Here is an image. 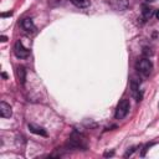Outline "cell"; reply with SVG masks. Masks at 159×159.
I'll return each mask as SVG.
<instances>
[{
    "label": "cell",
    "instance_id": "cell-8",
    "mask_svg": "<svg viewBox=\"0 0 159 159\" xmlns=\"http://www.w3.org/2000/svg\"><path fill=\"white\" fill-rule=\"evenodd\" d=\"M17 77H19V81L24 84L25 83V80H26V70H25V67H22V66H19L17 67Z\"/></svg>",
    "mask_w": 159,
    "mask_h": 159
},
{
    "label": "cell",
    "instance_id": "cell-6",
    "mask_svg": "<svg viewBox=\"0 0 159 159\" xmlns=\"http://www.w3.org/2000/svg\"><path fill=\"white\" fill-rule=\"evenodd\" d=\"M27 127H29L30 132H32V133H35V134H39V135H42V137H47V133H46V130H45L42 127L36 125V124H32V123L29 124Z\"/></svg>",
    "mask_w": 159,
    "mask_h": 159
},
{
    "label": "cell",
    "instance_id": "cell-15",
    "mask_svg": "<svg viewBox=\"0 0 159 159\" xmlns=\"http://www.w3.org/2000/svg\"><path fill=\"white\" fill-rule=\"evenodd\" d=\"M147 1H154V0H147Z\"/></svg>",
    "mask_w": 159,
    "mask_h": 159
},
{
    "label": "cell",
    "instance_id": "cell-14",
    "mask_svg": "<svg viewBox=\"0 0 159 159\" xmlns=\"http://www.w3.org/2000/svg\"><path fill=\"white\" fill-rule=\"evenodd\" d=\"M157 19H158V20H159V10H158V11H157Z\"/></svg>",
    "mask_w": 159,
    "mask_h": 159
},
{
    "label": "cell",
    "instance_id": "cell-12",
    "mask_svg": "<svg viewBox=\"0 0 159 159\" xmlns=\"http://www.w3.org/2000/svg\"><path fill=\"white\" fill-rule=\"evenodd\" d=\"M143 53H144V55H147V56H148V55L150 56L153 52L150 51V48H148V47H144V48H143Z\"/></svg>",
    "mask_w": 159,
    "mask_h": 159
},
{
    "label": "cell",
    "instance_id": "cell-1",
    "mask_svg": "<svg viewBox=\"0 0 159 159\" xmlns=\"http://www.w3.org/2000/svg\"><path fill=\"white\" fill-rule=\"evenodd\" d=\"M129 107H130V104H129V101L127 98L120 99L119 103H118V106H117V108H116V113H114L116 119H123L128 114Z\"/></svg>",
    "mask_w": 159,
    "mask_h": 159
},
{
    "label": "cell",
    "instance_id": "cell-11",
    "mask_svg": "<svg viewBox=\"0 0 159 159\" xmlns=\"http://www.w3.org/2000/svg\"><path fill=\"white\" fill-rule=\"evenodd\" d=\"M135 149H137V147H133V148H130V150L128 149V152H127V153L124 154V157L127 158V157H129V155H132V154H133V153L135 152Z\"/></svg>",
    "mask_w": 159,
    "mask_h": 159
},
{
    "label": "cell",
    "instance_id": "cell-2",
    "mask_svg": "<svg viewBox=\"0 0 159 159\" xmlns=\"http://www.w3.org/2000/svg\"><path fill=\"white\" fill-rule=\"evenodd\" d=\"M152 68H153V65H152L150 60H148V58H142V60H139L137 62V70H138V72H140L144 76L149 75L152 72Z\"/></svg>",
    "mask_w": 159,
    "mask_h": 159
},
{
    "label": "cell",
    "instance_id": "cell-3",
    "mask_svg": "<svg viewBox=\"0 0 159 159\" xmlns=\"http://www.w3.org/2000/svg\"><path fill=\"white\" fill-rule=\"evenodd\" d=\"M108 4L116 11H124L129 6L128 0H108Z\"/></svg>",
    "mask_w": 159,
    "mask_h": 159
},
{
    "label": "cell",
    "instance_id": "cell-10",
    "mask_svg": "<svg viewBox=\"0 0 159 159\" xmlns=\"http://www.w3.org/2000/svg\"><path fill=\"white\" fill-rule=\"evenodd\" d=\"M142 9H143V10H142V15H143L144 19H149V17L153 15V9H152V7H149V6H147V5H143Z\"/></svg>",
    "mask_w": 159,
    "mask_h": 159
},
{
    "label": "cell",
    "instance_id": "cell-5",
    "mask_svg": "<svg viewBox=\"0 0 159 159\" xmlns=\"http://www.w3.org/2000/svg\"><path fill=\"white\" fill-rule=\"evenodd\" d=\"M11 114H12V111H11L10 104H7L6 102H1L0 103V116L2 118H10Z\"/></svg>",
    "mask_w": 159,
    "mask_h": 159
},
{
    "label": "cell",
    "instance_id": "cell-4",
    "mask_svg": "<svg viewBox=\"0 0 159 159\" xmlns=\"http://www.w3.org/2000/svg\"><path fill=\"white\" fill-rule=\"evenodd\" d=\"M14 52H15L16 57H19V58H26L30 53V51L27 48H25L20 41H16V43L14 46Z\"/></svg>",
    "mask_w": 159,
    "mask_h": 159
},
{
    "label": "cell",
    "instance_id": "cell-13",
    "mask_svg": "<svg viewBox=\"0 0 159 159\" xmlns=\"http://www.w3.org/2000/svg\"><path fill=\"white\" fill-rule=\"evenodd\" d=\"M6 40H7V37H6V36H1V41H2V42H5Z\"/></svg>",
    "mask_w": 159,
    "mask_h": 159
},
{
    "label": "cell",
    "instance_id": "cell-7",
    "mask_svg": "<svg viewBox=\"0 0 159 159\" xmlns=\"http://www.w3.org/2000/svg\"><path fill=\"white\" fill-rule=\"evenodd\" d=\"M21 26L24 27V30H26V31H29V32L35 31V25H34V22H32L31 19H24V20L21 21Z\"/></svg>",
    "mask_w": 159,
    "mask_h": 159
},
{
    "label": "cell",
    "instance_id": "cell-9",
    "mask_svg": "<svg viewBox=\"0 0 159 159\" xmlns=\"http://www.w3.org/2000/svg\"><path fill=\"white\" fill-rule=\"evenodd\" d=\"M75 6H77V7H87V6H89V4H91V1L89 0H70Z\"/></svg>",
    "mask_w": 159,
    "mask_h": 159
}]
</instances>
